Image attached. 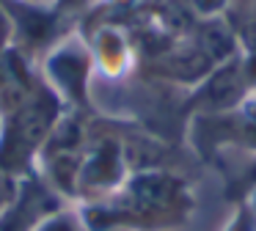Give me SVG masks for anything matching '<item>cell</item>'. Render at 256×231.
I'll return each instance as SVG.
<instances>
[{
  "instance_id": "cell-4",
  "label": "cell",
  "mask_w": 256,
  "mask_h": 231,
  "mask_svg": "<svg viewBox=\"0 0 256 231\" xmlns=\"http://www.w3.org/2000/svg\"><path fill=\"white\" fill-rule=\"evenodd\" d=\"M34 231H83V220H80L78 214H72V212L58 209V212L50 214V218L42 220Z\"/></svg>"
},
{
  "instance_id": "cell-3",
  "label": "cell",
  "mask_w": 256,
  "mask_h": 231,
  "mask_svg": "<svg viewBox=\"0 0 256 231\" xmlns=\"http://www.w3.org/2000/svg\"><path fill=\"white\" fill-rule=\"evenodd\" d=\"M116 174H118V162H116V152H100L94 160L88 162V168L80 174V179L83 182H91L94 187L100 184H110V182H116Z\"/></svg>"
},
{
  "instance_id": "cell-7",
  "label": "cell",
  "mask_w": 256,
  "mask_h": 231,
  "mask_svg": "<svg viewBox=\"0 0 256 231\" xmlns=\"http://www.w3.org/2000/svg\"><path fill=\"white\" fill-rule=\"evenodd\" d=\"M83 231H91V228H83ZM113 231H118V228H113Z\"/></svg>"
},
{
  "instance_id": "cell-6",
  "label": "cell",
  "mask_w": 256,
  "mask_h": 231,
  "mask_svg": "<svg viewBox=\"0 0 256 231\" xmlns=\"http://www.w3.org/2000/svg\"><path fill=\"white\" fill-rule=\"evenodd\" d=\"M6 30H8V22H6V16H3V11H0V47L6 42Z\"/></svg>"
},
{
  "instance_id": "cell-1",
  "label": "cell",
  "mask_w": 256,
  "mask_h": 231,
  "mask_svg": "<svg viewBox=\"0 0 256 231\" xmlns=\"http://www.w3.org/2000/svg\"><path fill=\"white\" fill-rule=\"evenodd\" d=\"M52 118H56V102L47 94H39L30 102H22V108L17 110V116L12 118L6 143H3V154L0 165L14 168V162H22L42 140L50 138Z\"/></svg>"
},
{
  "instance_id": "cell-2",
  "label": "cell",
  "mask_w": 256,
  "mask_h": 231,
  "mask_svg": "<svg viewBox=\"0 0 256 231\" xmlns=\"http://www.w3.org/2000/svg\"><path fill=\"white\" fill-rule=\"evenodd\" d=\"M242 69H240L237 64H228V66H223L218 74H212V80H210V88H206L201 96H204V102H206V108H220V104H228L234 99V91H237V86H240V80H242Z\"/></svg>"
},
{
  "instance_id": "cell-5",
  "label": "cell",
  "mask_w": 256,
  "mask_h": 231,
  "mask_svg": "<svg viewBox=\"0 0 256 231\" xmlns=\"http://www.w3.org/2000/svg\"><path fill=\"white\" fill-rule=\"evenodd\" d=\"M193 6L201 11V14H215L226 6V0H193Z\"/></svg>"
}]
</instances>
